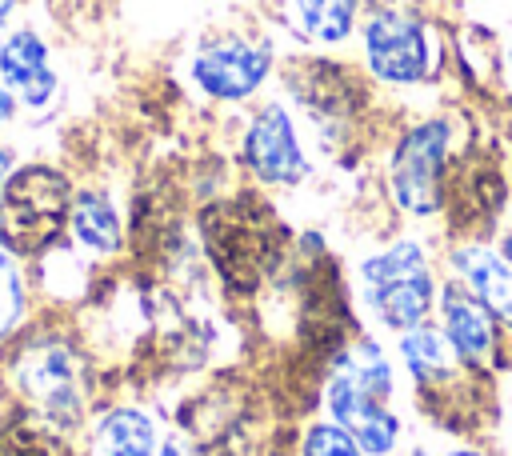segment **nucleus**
<instances>
[{"label": "nucleus", "mask_w": 512, "mask_h": 456, "mask_svg": "<svg viewBox=\"0 0 512 456\" xmlns=\"http://www.w3.org/2000/svg\"><path fill=\"white\" fill-rule=\"evenodd\" d=\"M388 392H392V372L372 340H364L328 380V408L336 424L368 456H388L400 436V420L388 412Z\"/></svg>", "instance_id": "1"}, {"label": "nucleus", "mask_w": 512, "mask_h": 456, "mask_svg": "<svg viewBox=\"0 0 512 456\" xmlns=\"http://www.w3.org/2000/svg\"><path fill=\"white\" fill-rule=\"evenodd\" d=\"M72 184L52 164H24L0 188V244L16 256L44 252L68 224Z\"/></svg>", "instance_id": "2"}, {"label": "nucleus", "mask_w": 512, "mask_h": 456, "mask_svg": "<svg viewBox=\"0 0 512 456\" xmlns=\"http://www.w3.org/2000/svg\"><path fill=\"white\" fill-rule=\"evenodd\" d=\"M364 300L376 312V320L392 332H408L428 320L436 304L432 272L424 264V248L412 240H396L392 248L368 256L360 264Z\"/></svg>", "instance_id": "3"}, {"label": "nucleus", "mask_w": 512, "mask_h": 456, "mask_svg": "<svg viewBox=\"0 0 512 456\" xmlns=\"http://www.w3.org/2000/svg\"><path fill=\"white\" fill-rule=\"evenodd\" d=\"M448 144H452V128L440 116L416 124L400 140V148L392 156V196H396V204L404 212L432 216L444 204V160H448Z\"/></svg>", "instance_id": "4"}, {"label": "nucleus", "mask_w": 512, "mask_h": 456, "mask_svg": "<svg viewBox=\"0 0 512 456\" xmlns=\"http://www.w3.org/2000/svg\"><path fill=\"white\" fill-rule=\"evenodd\" d=\"M16 380L20 388L44 408L48 420L72 428L84 412V392H80V364L72 356V348H64L60 340H40L32 344L20 364H16Z\"/></svg>", "instance_id": "5"}, {"label": "nucleus", "mask_w": 512, "mask_h": 456, "mask_svg": "<svg viewBox=\"0 0 512 456\" xmlns=\"http://www.w3.org/2000/svg\"><path fill=\"white\" fill-rule=\"evenodd\" d=\"M364 52L380 80L388 84H416L428 72V36L424 24L408 12L380 8L364 28Z\"/></svg>", "instance_id": "6"}, {"label": "nucleus", "mask_w": 512, "mask_h": 456, "mask_svg": "<svg viewBox=\"0 0 512 456\" xmlns=\"http://www.w3.org/2000/svg\"><path fill=\"white\" fill-rule=\"evenodd\" d=\"M268 64H272V56L264 44L228 36V40H212L196 52L192 76L216 100H244L264 84Z\"/></svg>", "instance_id": "7"}, {"label": "nucleus", "mask_w": 512, "mask_h": 456, "mask_svg": "<svg viewBox=\"0 0 512 456\" xmlns=\"http://www.w3.org/2000/svg\"><path fill=\"white\" fill-rule=\"evenodd\" d=\"M244 164L264 180V184H296L308 172L304 148L296 140L292 116L280 104H268L252 116L244 132Z\"/></svg>", "instance_id": "8"}, {"label": "nucleus", "mask_w": 512, "mask_h": 456, "mask_svg": "<svg viewBox=\"0 0 512 456\" xmlns=\"http://www.w3.org/2000/svg\"><path fill=\"white\" fill-rule=\"evenodd\" d=\"M436 308H440V332L452 344V352L468 364H484L496 348V316L460 280L440 288Z\"/></svg>", "instance_id": "9"}, {"label": "nucleus", "mask_w": 512, "mask_h": 456, "mask_svg": "<svg viewBox=\"0 0 512 456\" xmlns=\"http://www.w3.org/2000/svg\"><path fill=\"white\" fill-rule=\"evenodd\" d=\"M0 80L24 108H44L56 96V72L48 44L32 28H16L0 40Z\"/></svg>", "instance_id": "10"}, {"label": "nucleus", "mask_w": 512, "mask_h": 456, "mask_svg": "<svg viewBox=\"0 0 512 456\" xmlns=\"http://www.w3.org/2000/svg\"><path fill=\"white\" fill-rule=\"evenodd\" d=\"M452 272L456 280L500 320H512V264L504 252H492L484 244H460L452 248Z\"/></svg>", "instance_id": "11"}, {"label": "nucleus", "mask_w": 512, "mask_h": 456, "mask_svg": "<svg viewBox=\"0 0 512 456\" xmlns=\"http://www.w3.org/2000/svg\"><path fill=\"white\" fill-rule=\"evenodd\" d=\"M68 228L76 236V244H84L96 256H108L120 248L124 232H120V216L112 208V200L104 192H76L72 196V212H68Z\"/></svg>", "instance_id": "12"}, {"label": "nucleus", "mask_w": 512, "mask_h": 456, "mask_svg": "<svg viewBox=\"0 0 512 456\" xmlns=\"http://www.w3.org/2000/svg\"><path fill=\"white\" fill-rule=\"evenodd\" d=\"M100 456H156V424L140 408H112L96 428Z\"/></svg>", "instance_id": "13"}, {"label": "nucleus", "mask_w": 512, "mask_h": 456, "mask_svg": "<svg viewBox=\"0 0 512 456\" xmlns=\"http://www.w3.org/2000/svg\"><path fill=\"white\" fill-rule=\"evenodd\" d=\"M400 356H404V364L416 380H436V376H448L456 352H452V344L444 340L440 328L416 324V328L400 332Z\"/></svg>", "instance_id": "14"}, {"label": "nucleus", "mask_w": 512, "mask_h": 456, "mask_svg": "<svg viewBox=\"0 0 512 456\" xmlns=\"http://www.w3.org/2000/svg\"><path fill=\"white\" fill-rule=\"evenodd\" d=\"M296 16L300 28L320 40V44H336L352 32L356 20V0H296Z\"/></svg>", "instance_id": "15"}, {"label": "nucleus", "mask_w": 512, "mask_h": 456, "mask_svg": "<svg viewBox=\"0 0 512 456\" xmlns=\"http://www.w3.org/2000/svg\"><path fill=\"white\" fill-rule=\"evenodd\" d=\"M28 308V288H24V272L16 264V252H8L0 244V340L20 324Z\"/></svg>", "instance_id": "16"}, {"label": "nucleus", "mask_w": 512, "mask_h": 456, "mask_svg": "<svg viewBox=\"0 0 512 456\" xmlns=\"http://www.w3.org/2000/svg\"><path fill=\"white\" fill-rule=\"evenodd\" d=\"M300 456H368V452L340 424H312L300 444Z\"/></svg>", "instance_id": "17"}, {"label": "nucleus", "mask_w": 512, "mask_h": 456, "mask_svg": "<svg viewBox=\"0 0 512 456\" xmlns=\"http://www.w3.org/2000/svg\"><path fill=\"white\" fill-rule=\"evenodd\" d=\"M16 104H20V100H16V96L8 92V84L0 80V128H4V124L16 116Z\"/></svg>", "instance_id": "18"}, {"label": "nucleus", "mask_w": 512, "mask_h": 456, "mask_svg": "<svg viewBox=\"0 0 512 456\" xmlns=\"http://www.w3.org/2000/svg\"><path fill=\"white\" fill-rule=\"evenodd\" d=\"M12 168H16V156H12V148L0 144V188H4V180L12 176Z\"/></svg>", "instance_id": "19"}, {"label": "nucleus", "mask_w": 512, "mask_h": 456, "mask_svg": "<svg viewBox=\"0 0 512 456\" xmlns=\"http://www.w3.org/2000/svg\"><path fill=\"white\" fill-rule=\"evenodd\" d=\"M160 456H192V452H188V448H184L176 436H168V440L160 444Z\"/></svg>", "instance_id": "20"}, {"label": "nucleus", "mask_w": 512, "mask_h": 456, "mask_svg": "<svg viewBox=\"0 0 512 456\" xmlns=\"http://www.w3.org/2000/svg\"><path fill=\"white\" fill-rule=\"evenodd\" d=\"M500 252H504V260H508V264H512V228H508V232H504V240H500Z\"/></svg>", "instance_id": "21"}, {"label": "nucleus", "mask_w": 512, "mask_h": 456, "mask_svg": "<svg viewBox=\"0 0 512 456\" xmlns=\"http://www.w3.org/2000/svg\"><path fill=\"white\" fill-rule=\"evenodd\" d=\"M16 4H20V0H0V24H4V20L16 12Z\"/></svg>", "instance_id": "22"}, {"label": "nucleus", "mask_w": 512, "mask_h": 456, "mask_svg": "<svg viewBox=\"0 0 512 456\" xmlns=\"http://www.w3.org/2000/svg\"><path fill=\"white\" fill-rule=\"evenodd\" d=\"M448 456H480V452H468V448H460V452H448Z\"/></svg>", "instance_id": "23"}]
</instances>
